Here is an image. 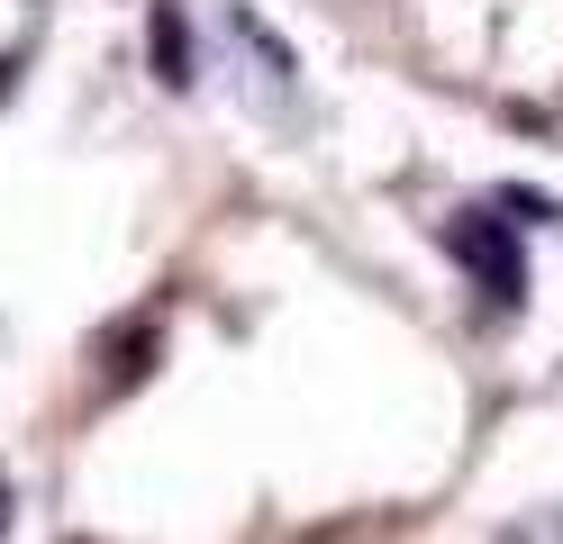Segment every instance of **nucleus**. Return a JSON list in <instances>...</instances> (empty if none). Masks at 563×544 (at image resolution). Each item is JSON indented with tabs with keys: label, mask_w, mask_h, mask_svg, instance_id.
Listing matches in <instances>:
<instances>
[{
	"label": "nucleus",
	"mask_w": 563,
	"mask_h": 544,
	"mask_svg": "<svg viewBox=\"0 0 563 544\" xmlns=\"http://www.w3.org/2000/svg\"><path fill=\"white\" fill-rule=\"evenodd\" d=\"M445 254L464 264L500 309L527 300V264H518V236H509V218H445Z\"/></svg>",
	"instance_id": "nucleus-1"
},
{
	"label": "nucleus",
	"mask_w": 563,
	"mask_h": 544,
	"mask_svg": "<svg viewBox=\"0 0 563 544\" xmlns=\"http://www.w3.org/2000/svg\"><path fill=\"white\" fill-rule=\"evenodd\" d=\"M146 55H155V82H164V91H191V27H183L173 0L146 10Z\"/></svg>",
	"instance_id": "nucleus-2"
},
{
	"label": "nucleus",
	"mask_w": 563,
	"mask_h": 544,
	"mask_svg": "<svg viewBox=\"0 0 563 544\" xmlns=\"http://www.w3.org/2000/svg\"><path fill=\"white\" fill-rule=\"evenodd\" d=\"M146 354H155V309H136L119 336H110V390H128L136 373H146Z\"/></svg>",
	"instance_id": "nucleus-3"
},
{
	"label": "nucleus",
	"mask_w": 563,
	"mask_h": 544,
	"mask_svg": "<svg viewBox=\"0 0 563 544\" xmlns=\"http://www.w3.org/2000/svg\"><path fill=\"white\" fill-rule=\"evenodd\" d=\"M228 27H236V36H245V46H255V55H264V73H300V55H291V46H282V36H273V27L255 19V10H245V0H228Z\"/></svg>",
	"instance_id": "nucleus-4"
},
{
	"label": "nucleus",
	"mask_w": 563,
	"mask_h": 544,
	"mask_svg": "<svg viewBox=\"0 0 563 544\" xmlns=\"http://www.w3.org/2000/svg\"><path fill=\"white\" fill-rule=\"evenodd\" d=\"M500 209L509 218H563V200H545V191H500Z\"/></svg>",
	"instance_id": "nucleus-5"
},
{
	"label": "nucleus",
	"mask_w": 563,
	"mask_h": 544,
	"mask_svg": "<svg viewBox=\"0 0 563 544\" xmlns=\"http://www.w3.org/2000/svg\"><path fill=\"white\" fill-rule=\"evenodd\" d=\"M0 518H10V481H0Z\"/></svg>",
	"instance_id": "nucleus-6"
}]
</instances>
